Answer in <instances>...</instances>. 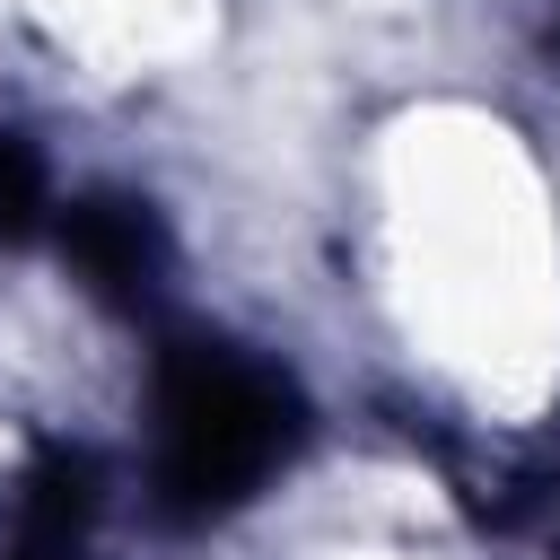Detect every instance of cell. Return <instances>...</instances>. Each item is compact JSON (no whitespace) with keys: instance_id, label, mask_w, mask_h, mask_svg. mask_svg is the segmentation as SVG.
<instances>
[{"instance_id":"cell-1","label":"cell","mask_w":560,"mask_h":560,"mask_svg":"<svg viewBox=\"0 0 560 560\" xmlns=\"http://www.w3.org/2000/svg\"><path fill=\"white\" fill-rule=\"evenodd\" d=\"M341 280L438 429L534 446L560 420V158L508 96L411 88L359 122Z\"/></svg>"},{"instance_id":"cell-2","label":"cell","mask_w":560,"mask_h":560,"mask_svg":"<svg viewBox=\"0 0 560 560\" xmlns=\"http://www.w3.org/2000/svg\"><path fill=\"white\" fill-rule=\"evenodd\" d=\"M0 18L79 96H149L228 52V0H0Z\"/></svg>"},{"instance_id":"cell-3","label":"cell","mask_w":560,"mask_h":560,"mask_svg":"<svg viewBox=\"0 0 560 560\" xmlns=\"http://www.w3.org/2000/svg\"><path fill=\"white\" fill-rule=\"evenodd\" d=\"M298 560H481L446 499H341L324 534L298 542Z\"/></svg>"},{"instance_id":"cell-4","label":"cell","mask_w":560,"mask_h":560,"mask_svg":"<svg viewBox=\"0 0 560 560\" xmlns=\"http://www.w3.org/2000/svg\"><path fill=\"white\" fill-rule=\"evenodd\" d=\"M44 455H52V429L0 385V560L26 542L35 525V499H44Z\"/></svg>"}]
</instances>
